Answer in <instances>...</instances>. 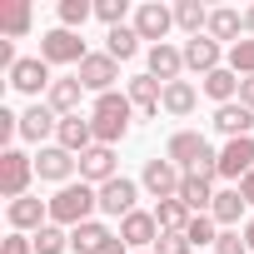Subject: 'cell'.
<instances>
[{
  "label": "cell",
  "instance_id": "7",
  "mask_svg": "<svg viewBox=\"0 0 254 254\" xmlns=\"http://www.w3.org/2000/svg\"><path fill=\"white\" fill-rule=\"evenodd\" d=\"M180 185H185V170L175 165V160H165V155H155V160H145V170H140V190L160 204V199H180Z\"/></svg>",
  "mask_w": 254,
  "mask_h": 254
},
{
  "label": "cell",
  "instance_id": "14",
  "mask_svg": "<svg viewBox=\"0 0 254 254\" xmlns=\"http://www.w3.org/2000/svg\"><path fill=\"white\" fill-rule=\"evenodd\" d=\"M180 50H185V75H199V80L214 75V70L229 60V50H224L219 40H209V35H194V40H185Z\"/></svg>",
  "mask_w": 254,
  "mask_h": 254
},
{
  "label": "cell",
  "instance_id": "23",
  "mask_svg": "<svg viewBox=\"0 0 254 254\" xmlns=\"http://www.w3.org/2000/svg\"><path fill=\"white\" fill-rule=\"evenodd\" d=\"M209 40H219L224 50L229 45H239L244 40V10H234V5H214L209 10V30H204Z\"/></svg>",
  "mask_w": 254,
  "mask_h": 254
},
{
  "label": "cell",
  "instance_id": "42",
  "mask_svg": "<svg viewBox=\"0 0 254 254\" xmlns=\"http://www.w3.org/2000/svg\"><path fill=\"white\" fill-rule=\"evenodd\" d=\"M239 194H244V204H249V214H254V170L239 180Z\"/></svg>",
  "mask_w": 254,
  "mask_h": 254
},
{
  "label": "cell",
  "instance_id": "17",
  "mask_svg": "<svg viewBox=\"0 0 254 254\" xmlns=\"http://www.w3.org/2000/svg\"><path fill=\"white\" fill-rule=\"evenodd\" d=\"M249 170H254V135L224 140V145H219V180H224V185H239Z\"/></svg>",
  "mask_w": 254,
  "mask_h": 254
},
{
  "label": "cell",
  "instance_id": "16",
  "mask_svg": "<svg viewBox=\"0 0 254 254\" xmlns=\"http://www.w3.org/2000/svg\"><path fill=\"white\" fill-rule=\"evenodd\" d=\"M145 75H155L160 85H175V80H185V50H180L175 40H165V45H150V50H145Z\"/></svg>",
  "mask_w": 254,
  "mask_h": 254
},
{
  "label": "cell",
  "instance_id": "6",
  "mask_svg": "<svg viewBox=\"0 0 254 254\" xmlns=\"http://www.w3.org/2000/svg\"><path fill=\"white\" fill-rule=\"evenodd\" d=\"M5 80H10V90H15V95H25V100L35 105V100H45V95H50V85H55V70H50L40 55H20V65H15Z\"/></svg>",
  "mask_w": 254,
  "mask_h": 254
},
{
  "label": "cell",
  "instance_id": "13",
  "mask_svg": "<svg viewBox=\"0 0 254 254\" xmlns=\"http://www.w3.org/2000/svg\"><path fill=\"white\" fill-rule=\"evenodd\" d=\"M115 234L130 244V254H150L160 244V219H155V209H135V214H125L115 224Z\"/></svg>",
  "mask_w": 254,
  "mask_h": 254
},
{
  "label": "cell",
  "instance_id": "8",
  "mask_svg": "<svg viewBox=\"0 0 254 254\" xmlns=\"http://www.w3.org/2000/svg\"><path fill=\"white\" fill-rule=\"evenodd\" d=\"M140 180H130V175H115L110 185H100V219H125V214H135L140 209Z\"/></svg>",
  "mask_w": 254,
  "mask_h": 254
},
{
  "label": "cell",
  "instance_id": "2",
  "mask_svg": "<svg viewBox=\"0 0 254 254\" xmlns=\"http://www.w3.org/2000/svg\"><path fill=\"white\" fill-rule=\"evenodd\" d=\"M165 160H175L185 175L219 180V150H214L199 130H175V135H170V145H165Z\"/></svg>",
  "mask_w": 254,
  "mask_h": 254
},
{
  "label": "cell",
  "instance_id": "37",
  "mask_svg": "<svg viewBox=\"0 0 254 254\" xmlns=\"http://www.w3.org/2000/svg\"><path fill=\"white\" fill-rule=\"evenodd\" d=\"M224 65H229L239 80H249V75H254V35H244L239 45H229V60H224Z\"/></svg>",
  "mask_w": 254,
  "mask_h": 254
},
{
  "label": "cell",
  "instance_id": "39",
  "mask_svg": "<svg viewBox=\"0 0 254 254\" xmlns=\"http://www.w3.org/2000/svg\"><path fill=\"white\" fill-rule=\"evenodd\" d=\"M209 254H249V244H244V234L239 229H219V239H214V249Z\"/></svg>",
  "mask_w": 254,
  "mask_h": 254
},
{
  "label": "cell",
  "instance_id": "22",
  "mask_svg": "<svg viewBox=\"0 0 254 254\" xmlns=\"http://www.w3.org/2000/svg\"><path fill=\"white\" fill-rule=\"evenodd\" d=\"M209 125H214V135H224V140H244V135H254V110L234 100V105H219Z\"/></svg>",
  "mask_w": 254,
  "mask_h": 254
},
{
  "label": "cell",
  "instance_id": "38",
  "mask_svg": "<svg viewBox=\"0 0 254 254\" xmlns=\"http://www.w3.org/2000/svg\"><path fill=\"white\" fill-rule=\"evenodd\" d=\"M20 140V110H10V105H0V145H15Z\"/></svg>",
  "mask_w": 254,
  "mask_h": 254
},
{
  "label": "cell",
  "instance_id": "29",
  "mask_svg": "<svg viewBox=\"0 0 254 254\" xmlns=\"http://www.w3.org/2000/svg\"><path fill=\"white\" fill-rule=\"evenodd\" d=\"M30 30H35V10L25 5V0L0 5V35H5V40H25Z\"/></svg>",
  "mask_w": 254,
  "mask_h": 254
},
{
  "label": "cell",
  "instance_id": "1",
  "mask_svg": "<svg viewBox=\"0 0 254 254\" xmlns=\"http://www.w3.org/2000/svg\"><path fill=\"white\" fill-rule=\"evenodd\" d=\"M90 125H95V145H120L125 135H130V125H135V105L125 90H110V95H95L90 100Z\"/></svg>",
  "mask_w": 254,
  "mask_h": 254
},
{
  "label": "cell",
  "instance_id": "40",
  "mask_svg": "<svg viewBox=\"0 0 254 254\" xmlns=\"http://www.w3.org/2000/svg\"><path fill=\"white\" fill-rule=\"evenodd\" d=\"M150 254H194V244H190L185 234H160V244H155Z\"/></svg>",
  "mask_w": 254,
  "mask_h": 254
},
{
  "label": "cell",
  "instance_id": "46",
  "mask_svg": "<svg viewBox=\"0 0 254 254\" xmlns=\"http://www.w3.org/2000/svg\"><path fill=\"white\" fill-rule=\"evenodd\" d=\"M244 35H254V5H244Z\"/></svg>",
  "mask_w": 254,
  "mask_h": 254
},
{
  "label": "cell",
  "instance_id": "25",
  "mask_svg": "<svg viewBox=\"0 0 254 254\" xmlns=\"http://www.w3.org/2000/svg\"><path fill=\"white\" fill-rule=\"evenodd\" d=\"M55 145L70 150V155H85V150L95 145V125H90V115H65L60 130H55Z\"/></svg>",
  "mask_w": 254,
  "mask_h": 254
},
{
  "label": "cell",
  "instance_id": "41",
  "mask_svg": "<svg viewBox=\"0 0 254 254\" xmlns=\"http://www.w3.org/2000/svg\"><path fill=\"white\" fill-rule=\"evenodd\" d=\"M0 254H35V239H30V234H15V229H10L5 239H0Z\"/></svg>",
  "mask_w": 254,
  "mask_h": 254
},
{
  "label": "cell",
  "instance_id": "28",
  "mask_svg": "<svg viewBox=\"0 0 254 254\" xmlns=\"http://www.w3.org/2000/svg\"><path fill=\"white\" fill-rule=\"evenodd\" d=\"M214 180H204V175H185V185H180V204L190 209V214H209V204H214Z\"/></svg>",
  "mask_w": 254,
  "mask_h": 254
},
{
  "label": "cell",
  "instance_id": "26",
  "mask_svg": "<svg viewBox=\"0 0 254 254\" xmlns=\"http://www.w3.org/2000/svg\"><path fill=\"white\" fill-rule=\"evenodd\" d=\"M199 95H204V100H214V110H219V105H234V100H239V75H234L229 65H219L214 75H204V80H199Z\"/></svg>",
  "mask_w": 254,
  "mask_h": 254
},
{
  "label": "cell",
  "instance_id": "20",
  "mask_svg": "<svg viewBox=\"0 0 254 254\" xmlns=\"http://www.w3.org/2000/svg\"><path fill=\"white\" fill-rule=\"evenodd\" d=\"M115 175H120V155H115L110 145H90V150L80 155V180H85V185L100 190V185H110Z\"/></svg>",
  "mask_w": 254,
  "mask_h": 254
},
{
  "label": "cell",
  "instance_id": "18",
  "mask_svg": "<svg viewBox=\"0 0 254 254\" xmlns=\"http://www.w3.org/2000/svg\"><path fill=\"white\" fill-rule=\"evenodd\" d=\"M125 95H130V105H135V115H140V120H160L165 85H160L155 75H130V80H125Z\"/></svg>",
  "mask_w": 254,
  "mask_h": 254
},
{
  "label": "cell",
  "instance_id": "36",
  "mask_svg": "<svg viewBox=\"0 0 254 254\" xmlns=\"http://www.w3.org/2000/svg\"><path fill=\"white\" fill-rule=\"evenodd\" d=\"M35 239V254H65L70 249V229H60V224H45L40 234H30Z\"/></svg>",
  "mask_w": 254,
  "mask_h": 254
},
{
  "label": "cell",
  "instance_id": "27",
  "mask_svg": "<svg viewBox=\"0 0 254 254\" xmlns=\"http://www.w3.org/2000/svg\"><path fill=\"white\" fill-rule=\"evenodd\" d=\"M110 239H115V229H110L105 219H85V224L70 229V249H75V254H100Z\"/></svg>",
  "mask_w": 254,
  "mask_h": 254
},
{
  "label": "cell",
  "instance_id": "44",
  "mask_svg": "<svg viewBox=\"0 0 254 254\" xmlns=\"http://www.w3.org/2000/svg\"><path fill=\"white\" fill-rule=\"evenodd\" d=\"M100 254H130V244H125V239H120V234H115V239H110V244H105V249H100Z\"/></svg>",
  "mask_w": 254,
  "mask_h": 254
},
{
  "label": "cell",
  "instance_id": "30",
  "mask_svg": "<svg viewBox=\"0 0 254 254\" xmlns=\"http://www.w3.org/2000/svg\"><path fill=\"white\" fill-rule=\"evenodd\" d=\"M175 30H180L185 40L204 35V30H209V5H199V0H175Z\"/></svg>",
  "mask_w": 254,
  "mask_h": 254
},
{
  "label": "cell",
  "instance_id": "32",
  "mask_svg": "<svg viewBox=\"0 0 254 254\" xmlns=\"http://www.w3.org/2000/svg\"><path fill=\"white\" fill-rule=\"evenodd\" d=\"M95 20V0H60L55 5V25H65V30H85Z\"/></svg>",
  "mask_w": 254,
  "mask_h": 254
},
{
  "label": "cell",
  "instance_id": "5",
  "mask_svg": "<svg viewBox=\"0 0 254 254\" xmlns=\"http://www.w3.org/2000/svg\"><path fill=\"white\" fill-rule=\"evenodd\" d=\"M90 55V45H85V35L80 30H65V25H50L45 35H40V60L50 65V70H60V65H75L80 70V60Z\"/></svg>",
  "mask_w": 254,
  "mask_h": 254
},
{
  "label": "cell",
  "instance_id": "21",
  "mask_svg": "<svg viewBox=\"0 0 254 254\" xmlns=\"http://www.w3.org/2000/svg\"><path fill=\"white\" fill-rule=\"evenodd\" d=\"M209 214H214V224H219V229H244V219H249V204H244L239 185H224V190L214 194Z\"/></svg>",
  "mask_w": 254,
  "mask_h": 254
},
{
  "label": "cell",
  "instance_id": "35",
  "mask_svg": "<svg viewBox=\"0 0 254 254\" xmlns=\"http://www.w3.org/2000/svg\"><path fill=\"white\" fill-rule=\"evenodd\" d=\"M185 239H190L194 249H214V239H219V224H214V214H194V219L185 224Z\"/></svg>",
  "mask_w": 254,
  "mask_h": 254
},
{
  "label": "cell",
  "instance_id": "45",
  "mask_svg": "<svg viewBox=\"0 0 254 254\" xmlns=\"http://www.w3.org/2000/svg\"><path fill=\"white\" fill-rule=\"evenodd\" d=\"M239 234H244V244H249V254H254V214L244 219V229H239Z\"/></svg>",
  "mask_w": 254,
  "mask_h": 254
},
{
  "label": "cell",
  "instance_id": "10",
  "mask_svg": "<svg viewBox=\"0 0 254 254\" xmlns=\"http://www.w3.org/2000/svg\"><path fill=\"white\" fill-rule=\"evenodd\" d=\"M80 85H85V95H110L115 85H120V60L110 55V50H90L85 60H80Z\"/></svg>",
  "mask_w": 254,
  "mask_h": 254
},
{
  "label": "cell",
  "instance_id": "33",
  "mask_svg": "<svg viewBox=\"0 0 254 254\" xmlns=\"http://www.w3.org/2000/svg\"><path fill=\"white\" fill-rule=\"evenodd\" d=\"M155 219H160V234H185V224H190L194 214H190L180 199H160V204H155Z\"/></svg>",
  "mask_w": 254,
  "mask_h": 254
},
{
  "label": "cell",
  "instance_id": "4",
  "mask_svg": "<svg viewBox=\"0 0 254 254\" xmlns=\"http://www.w3.org/2000/svg\"><path fill=\"white\" fill-rule=\"evenodd\" d=\"M30 185H35V155L20 150V145L0 150V194H5V204L10 199H25Z\"/></svg>",
  "mask_w": 254,
  "mask_h": 254
},
{
  "label": "cell",
  "instance_id": "24",
  "mask_svg": "<svg viewBox=\"0 0 254 254\" xmlns=\"http://www.w3.org/2000/svg\"><path fill=\"white\" fill-rule=\"evenodd\" d=\"M194 110H199V85H194V80H175V85H165L160 115H170V120H190Z\"/></svg>",
  "mask_w": 254,
  "mask_h": 254
},
{
  "label": "cell",
  "instance_id": "31",
  "mask_svg": "<svg viewBox=\"0 0 254 254\" xmlns=\"http://www.w3.org/2000/svg\"><path fill=\"white\" fill-rule=\"evenodd\" d=\"M140 45H145V40L135 35V25H115V30H105V50H110L120 65H125V60H135Z\"/></svg>",
  "mask_w": 254,
  "mask_h": 254
},
{
  "label": "cell",
  "instance_id": "3",
  "mask_svg": "<svg viewBox=\"0 0 254 254\" xmlns=\"http://www.w3.org/2000/svg\"><path fill=\"white\" fill-rule=\"evenodd\" d=\"M85 219H100V190L85 185V180L60 185V190L50 194V224L75 229V224H85Z\"/></svg>",
  "mask_w": 254,
  "mask_h": 254
},
{
  "label": "cell",
  "instance_id": "15",
  "mask_svg": "<svg viewBox=\"0 0 254 254\" xmlns=\"http://www.w3.org/2000/svg\"><path fill=\"white\" fill-rule=\"evenodd\" d=\"M5 224H10L15 234H40V229L50 224V199H40V194L10 199V204H5Z\"/></svg>",
  "mask_w": 254,
  "mask_h": 254
},
{
  "label": "cell",
  "instance_id": "43",
  "mask_svg": "<svg viewBox=\"0 0 254 254\" xmlns=\"http://www.w3.org/2000/svg\"><path fill=\"white\" fill-rule=\"evenodd\" d=\"M239 105H249V110H254V75H249V80H239Z\"/></svg>",
  "mask_w": 254,
  "mask_h": 254
},
{
  "label": "cell",
  "instance_id": "11",
  "mask_svg": "<svg viewBox=\"0 0 254 254\" xmlns=\"http://www.w3.org/2000/svg\"><path fill=\"white\" fill-rule=\"evenodd\" d=\"M55 130H60V115H55L45 100H35V105L20 110V145L45 150V145H55Z\"/></svg>",
  "mask_w": 254,
  "mask_h": 254
},
{
  "label": "cell",
  "instance_id": "9",
  "mask_svg": "<svg viewBox=\"0 0 254 254\" xmlns=\"http://www.w3.org/2000/svg\"><path fill=\"white\" fill-rule=\"evenodd\" d=\"M35 180L40 185H75L80 180V155H70V150H60V145H45V150H35Z\"/></svg>",
  "mask_w": 254,
  "mask_h": 254
},
{
  "label": "cell",
  "instance_id": "19",
  "mask_svg": "<svg viewBox=\"0 0 254 254\" xmlns=\"http://www.w3.org/2000/svg\"><path fill=\"white\" fill-rule=\"evenodd\" d=\"M45 105H50L60 120H65V115H90V110H85V85H80V75H55Z\"/></svg>",
  "mask_w": 254,
  "mask_h": 254
},
{
  "label": "cell",
  "instance_id": "12",
  "mask_svg": "<svg viewBox=\"0 0 254 254\" xmlns=\"http://www.w3.org/2000/svg\"><path fill=\"white\" fill-rule=\"evenodd\" d=\"M135 35L150 40V45H165L175 35V5H160V0H145V5H135Z\"/></svg>",
  "mask_w": 254,
  "mask_h": 254
},
{
  "label": "cell",
  "instance_id": "34",
  "mask_svg": "<svg viewBox=\"0 0 254 254\" xmlns=\"http://www.w3.org/2000/svg\"><path fill=\"white\" fill-rule=\"evenodd\" d=\"M95 20H100L105 30L130 25V20H135V5H130V0H95Z\"/></svg>",
  "mask_w": 254,
  "mask_h": 254
}]
</instances>
